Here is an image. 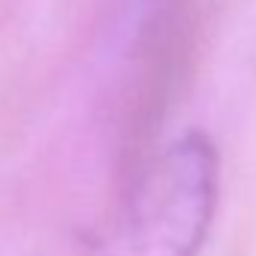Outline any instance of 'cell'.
Returning a JSON list of instances; mask_svg holds the SVG:
<instances>
[{
	"instance_id": "6da1fadb",
	"label": "cell",
	"mask_w": 256,
	"mask_h": 256,
	"mask_svg": "<svg viewBox=\"0 0 256 256\" xmlns=\"http://www.w3.org/2000/svg\"><path fill=\"white\" fill-rule=\"evenodd\" d=\"M220 163L208 136L172 142L90 256H196L208 238Z\"/></svg>"
}]
</instances>
